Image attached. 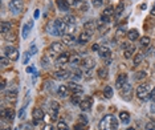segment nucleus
Returning <instances> with one entry per match:
<instances>
[{"label":"nucleus","instance_id":"nucleus-2","mask_svg":"<svg viewBox=\"0 0 155 130\" xmlns=\"http://www.w3.org/2000/svg\"><path fill=\"white\" fill-rule=\"evenodd\" d=\"M151 92V88L149 84H142L137 88V97L139 100H149V94Z\"/></svg>","mask_w":155,"mask_h":130},{"label":"nucleus","instance_id":"nucleus-51","mask_svg":"<svg viewBox=\"0 0 155 130\" xmlns=\"http://www.w3.org/2000/svg\"><path fill=\"white\" fill-rule=\"evenodd\" d=\"M74 130H87V129H86V125L78 124V125H76V126H74Z\"/></svg>","mask_w":155,"mask_h":130},{"label":"nucleus","instance_id":"nucleus-11","mask_svg":"<svg viewBox=\"0 0 155 130\" xmlns=\"http://www.w3.org/2000/svg\"><path fill=\"white\" fill-rule=\"evenodd\" d=\"M33 118H35V124H39L44 119V110L40 108L33 109Z\"/></svg>","mask_w":155,"mask_h":130},{"label":"nucleus","instance_id":"nucleus-50","mask_svg":"<svg viewBox=\"0 0 155 130\" xmlns=\"http://www.w3.org/2000/svg\"><path fill=\"white\" fill-rule=\"evenodd\" d=\"M149 100H151V101L155 102V88L151 89V92H150V94H149Z\"/></svg>","mask_w":155,"mask_h":130},{"label":"nucleus","instance_id":"nucleus-24","mask_svg":"<svg viewBox=\"0 0 155 130\" xmlns=\"http://www.w3.org/2000/svg\"><path fill=\"white\" fill-rule=\"evenodd\" d=\"M62 43L65 45H73V43H74V36L69 35V33H65V35L62 36Z\"/></svg>","mask_w":155,"mask_h":130},{"label":"nucleus","instance_id":"nucleus-7","mask_svg":"<svg viewBox=\"0 0 155 130\" xmlns=\"http://www.w3.org/2000/svg\"><path fill=\"white\" fill-rule=\"evenodd\" d=\"M21 0H11L9 2V11H11L12 13H19L20 11H21Z\"/></svg>","mask_w":155,"mask_h":130},{"label":"nucleus","instance_id":"nucleus-4","mask_svg":"<svg viewBox=\"0 0 155 130\" xmlns=\"http://www.w3.org/2000/svg\"><path fill=\"white\" fill-rule=\"evenodd\" d=\"M119 93H121V97L125 101H131V98H133V86L130 84H126L119 89Z\"/></svg>","mask_w":155,"mask_h":130},{"label":"nucleus","instance_id":"nucleus-18","mask_svg":"<svg viewBox=\"0 0 155 130\" xmlns=\"http://www.w3.org/2000/svg\"><path fill=\"white\" fill-rule=\"evenodd\" d=\"M57 7H59V9L60 11H62V12H68L69 9H70V5H69V3L66 2V0H57Z\"/></svg>","mask_w":155,"mask_h":130},{"label":"nucleus","instance_id":"nucleus-27","mask_svg":"<svg viewBox=\"0 0 155 130\" xmlns=\"http://www.w3.org/2000/svg\"><path fill=\"white\" fill-rule=\"evenodd\" d=\"M68 92H69V88L66 85H60L59 89H57V93H59L60 97H66V96H68Z\"/></svg>","mask_w":155,"mask_h":130},{"label":"nucleus","instance_id":"nucleus-41","mask_svg":"<svg viewBox=\"0 0 155 130\" xmlns=\"http://www.w3.org/2000/svg\"><path fill=\"white\" fill-rule=\"evenodd\" d=\"M0 64H2V68H5V66H8L9 59L7 57V56H2V57H0Z\"/></svg>","mask_w":155,"mask_h":130},{"label":"nucleus","instance_id":"nucleus-60","mask_svg":"<svg viewBox=\"0 0 155 130\" xmlns=\"http://www.w3.org/2000/svg\"><path fill=\"white\" fill-rule=\"evenodd\" d=\"M150 112L153 113V114H155V102H154L153 105H151V108H150Z\"/></svg>","mask_w":155,"mask_h":130},{"label":"nucleus","instance_id":"nucleus-19","mask_svg":"<svg viewBox=\"0 0 155 130\" xmlns=\"http://www.w3.org/2000/svg\"><path fill=\"white\" fill-rule=\"evenodd\" d=\"M82 65H84V69H93L94 65H96V61H94V59L92 57H86L85 60L82 61Z\"/></svg>","mask_w":155,"mask_h":130},{"label":"nucleus","instance_id":"nucleus-53","mask_svg":"<svg viewBox=\"0 0 155 130\" xmlns=\"http://www.w3.org/2000/svg\"><path fill=\"white\" fill-rule=\"evenodd\" d=\"M70 3H72V5H73V7H80V5H81V3H82V0H72Z\"/></svg>","mask_w":155,"mask_h":130},{"label":"nucleus","instance_id":"nucleus-59","mask_svg":"<svg viewBox=\"0 0 155 130\" xmlns=\"http://www.w3.org/2000/svg\"><path fill=\"white\" fill-rule=\"evenodd\" d=\"M44 130H55V128L52 125H45L44 126Z\"/></svg>","mask_w":155,"mask_h":130},{"label":"nucleus","instance_id":"nucleus-8","mask_svg":"<svg viewBox=\"0 0 155 130\" xmlns=\"http://www.w3.org/2000/svg\"><path fill=\"white\" fill-rule=\"evenodd\" d=\"M60 110V104L57 101H52L50 102V118L52 119H57V114Z\"/></svg>","mask_w":155,"mask_h":130},{"label":"nucleus","instance_id":"nucleus-20","mask_svg":"<svg viewBox=\"0 0 155 130\" xmlns=\"http://www.w3.org/2000/svg\"><path fill=\"white\" fill-rule=\"evenodd\" d=\"M62 20L65 21V24L68 25L69 28H74V25H76V17L73 15H66Z\"/></svg>","mask_w":155,"mask_h":130},{"label":"nucleus","instance_id":"nucleus-31","mask_svg":"<svg viewBox=\"0 0 155 130\" xmlns=\"http://www.w3.org/2000/svg\"><path fill=\"white\" fill-rule=\"evenodd\" d=\"M70 76H72V80L77 81V80H80V78L84 76V72L81 71V69H74V71H73V73H72Z\"/></svg>","mask_w":155,"mask_h":130},{"label":"nucleus","instance_id":"nucleus-57","mask_svg":"<svg viewBox=\"0 0 155 130\" xmlns=\"http://www.w3.org/2000/svg\"><path fill=\"white\" fill-rule=\"evenodd\" d=\"M146 130H155L154 125H153V124H147V125H146Z\"/></svg>","mask_w":155,"mask_h":130},{"label":"nucleus","instance_id":"nucleus-54","mask_svg":"<svg viewBox=\"0 0 155 130\" xmlns=\"http://www.w3.org/2000/svg\"><path fill=\"white\" fill-rule=\"evenodd\" d=\"M27 72H28V73H33V75H35V77L37 76V73H36V71H35V68H33V66H28V68H27Z\"/></svg>","mask_w":155,"mask_h":130},{"label":"nucleus","instance_id":"nucleus-39","mask_svg":"<svg viewBox=\"0 0 155 130\" xmlns=\"http://www.w3.org/2000/svg\"><path fill=\"white\" fill-rule=\"evenodd\" d=\"M103 15H106V16H113V15H115V9L113 8L112 5L110 7H107V8H105V11H103Z\"/></svg>","mask_w":155,"mask_h":130},{"label":"nucleus","instance_id":"nucleus-36","mask_svg":"<svg viewBox=\"0 0 155 130\" xmlns=\"http://www.w3.org/2000/svg\"><path fill=\"white\" fill-rule=\"evenodd\" d=\"M46 29H48L49 35H53V36H59V32H57V29H56L55 24H49L48 27H46Z\"/></svg>","mask_w":155,"mask_h":130},{"label":"nucleus","instance_id":"nucleus-32","mask_svg":"<svg viewBox=\"0 0 155 130\" xmlns=\"http://www.w3.org/2000/svg\"><path fill=\"white\" fill-rule=\"evenodd\" d=\"M103 96H105L106 98H112L113 97V88L109 85H106L105 88H103Z\"/></svg>","mask_w":155,"mask_h":130},{"label":"nucleus","instance_id":"nucleus-26","mask_svg":"<svg viewBox=\"0 0 155 130\" xmlns=\"http://www.w3.org/2000/svg\"><path fill=\"white\" fill-rule=\"evenodd\" d=\"M134 52H135V45H133V44H131V45H129L126 49H125L123 56H125V57H126V59H130L131 56L134 55Z\"/></svg>","mask_w":155,"mask_h":130},{"label":"nucleus","instance_id":"nucleus-56","mask_svg":"<svg viewBox=\"0 0 155 130\" xmlns=\"http://www.w3.org/2000/svg\"><path fill=\"white\" fill-rule=\"evenodd\" d=\"M100 48H101V46H100L98 44H93V45H92V49H93V51H97V52H98Z\"/></svg>","mask_w":155,"mask_h":130},{"label":"nucleus","instance_id":"nucleus-29","mask_svg":"<svg viewBox=\"0 0 155 130\" xmlns=\"http://www.w3.org/2000/svg\"><path fill=\"white\" fill-rule=\"evenodd\" d=\"M82 98H84V97H81L80 93H73V96H72V98H70V101H72L74 105H78V106H80L81 101H82Z\"/></svg>","mask_w":155,"mask_h":130},{"label":"nucleus","instance_id":"nucleus-21","mask_svg":"<svg viewBox=\"0 0 155 130\" xmlns=\"http://www.w3.org/2000/svg\"><path fill=\"white\" fill-rule=\"evenodd\" d=\"M127 39H129L130 41H137V39H139V32H138L137 29H130V31L127 32Z\"/></svg>","mask_w":155,"mask_h":130},{"label":"nucleus","instance_id":"nucleus-25","mask_svg":"<svg viewBox=\"0 0 155 130\" xmlns=\"http://www.w3.org/2000/svg\"><path fill=\"white\" fill-rule=\"evenodd\" d=\"M5 97H7V100H8V101L15 102V101H16V97H17V90H16V89H11V90L7 92Z\"/></svg>","mask_w":155,"mask_h":130},{"label":"nucleus","instance_id":"nucleus-5","mask_svg":"<svg viewBox=\"0 0 155 130\" xmlns=\"http://www.w3.org/2000/svg\"><path fill=\"white\" fill-rule=\"evenodd\" d=\"M55 27H56V29H57V32H59V36H64L66 33V29H68V25L65 24V21L61 19H57L55 20Z\"/></svg>","mask_w":155,"mask_h":130},{"label":"nucleus","instance_id":"nucleus-13","mask_svg":"<svg viewBox=\"0 0 155 130\" xmlns=\"http://www.w3.org/2000/svg\"><path fill=\"white\" fill-rule=\"evenodd\" d=\"M69 76H70V73L66 72V71H57V72L53 73V77L56 80H60V81H64V80L69 78Z\"/></svg>","mask_w":155,"mask_h":130},{"label":"nucleus","instance_id":"nucleus-44","mask_svg":"<svg viewBox=\"0 0 155 130\" xmlns=\"http://www.w3.org/2000/svg\"><path fill=\"white\" fill-rule=\"evenodd\" d=\"M122 11H123V3H119L118 8L115 9V16H121L122 15Z\"/></svg>","mask_w":155,"mask_h":130},{"label":"nucleus","instance_id":"nucleus-58","mask_svg":"<svg viewBox=\"0 0 155 130\" xmlns=\"http://www.w3.org/2000/svg\"><path fill=\"white\" fill-rule=\"evenodd\" d=\"M5 85H7V81L3 78L2 80V86H0V88H2V90H4V89H5Z\"/></svg>","mask_w":155,"mask_h":130},{"label":"nucleus","instance_id":"nucleus-14","mask_svg":"<svg viewBox=\"0 0 155 130\" xmlns=\"http://www.w3.org/2000/svg\"><path fill=\"white\" fill-rule=\"evenodd\" d=\"M68 88H69L73 93H80V94H82V93H84V88H82L81 85L77 84V82H74V81H70L69 85H68Z\"/></svg>","mask_w":155,"mask_h":130},{"label":"nucleus","instance_id":"nucleus-61","mask_svg":"<svg viewBox=\"0 0 155 130\" xmlns=\"http://www.w3.org/2000/svg\"><path fill=\"white\" fill-rule=\"evenodd\" d=\"M39 16H40V11L39 9H36L35 11V19H39Z\"/></svg>","mask_w":155,"mask_h":130},{"label":"nucleus","instance_id":"nucleus-63","mask_svg":"<svg viewBox=\"0 0 155 130\" xmlns=\"http://www.w3.org/2000/svg\"><path fill=\"white\" fill-rule=\"evenodd\" d=\"M151 13H153V15H155V7L153 8V11H151Z\"/></svg>","mask_w":155,"mask_h":130},{"label":"nucleus","instance_id":"nucleus-30","mask_svg":"<svg viewBox=\"0 0 155 130\" xmlns=\"http://www.w3.org/2000/svg\"><path fill=\"white\" fill-rule=\"evenodd\" d=\"M69 62H70V64H72L73 66H78V65H80L82 61H81V57H80L78 55H73L72 57H70Z\"/></svg>","mask_w":155,"mask_h":130},{"label":"nucleus","instance_id":"nucleus-16","mask_svg":"<svg viewBox=\"0 0 155 130\" xmlns=\"http://www.w3.org/2000/svg\"><path fill=\"white\" fill-rule=\"evenodd\" d=\"M90 39H92V33L87 32V31H84V32L80 33L78 41H80V44H85V43H87Z\"/></svg>","mask_w":155,"mask_h":130},{"label":"nucleus","instance_id":"nucleus-33","mask_svg":"<svg viewBox=\"0 0 155 130\" xmlns=\"http://www.w3.org/2000/svg\"><path fill=\"white\" fill-rule=\"evenodd\" d=\"M146 76H147V73H146V72L141 71V72H137V73H135L134 78H135V81H142V80L146 78Z\"/></svg>","mask_w":155,"mask_h":130},{"label":"nucleus","instance_id":"nucleus-17","mask_svg":"<svg viewBox=\"0 0 155 130\" xmlns=\"http://www.w3.org/2000/svg\"><path fill=\"white\" fill-rule=\"evenodd\" d=\"M2 117L8 119V121H13V118H15V112H13V109H7V110L3 109L2 110Z\"/></svg>","mask_w":155,"mask_h":130},{"label":"nucleus","instance_id":"nucleus-35","mask_svg":"<svg viewBox=\"0 0 155 130\" xmlns=\"http://www.w3.org/2000/svg\"><path fill=\"white\" fill-rule=\"evenodd\" d=\"M139 43H141V45L142 46H149L150 43H151V39L149 37V36H143V37H141Z\"/></svg>","mask_w":155,"mask_h":130},{"label":"nucleus","instance_id":"nucleus-42","mask_svg":"<svg viewBox=\"0 0 155 130\" xmlns=\"http://www.w3.org/2000/svg\"><path fill=\"white\" fill-rule=\"evenodd\" d=\"M103 2H105V0H92V4H93V7H96V8H100V7H102Z\"/></svg>","mask_w":155,"mask_h":130},{"label":"nucleus","instance_id":"nucleus-15","mask_svg":"<svg viewBox=\"0 0 155 130\" xmlns=\"http://www.w3.org/2000/svg\"><path fill=\"white\" fill-rule=\"evenodd\" d=\"M32 28H33V21L31 20V21H28L24 27H23V31H21L23 39H27V37H28V35H29V32H31V29H32Z\"/></svg>","mask_w":155,"mask_h":130},{"label":"nucleus","instance_id":"nucleus-38","mask_svg":"<svg viewBox=\"0 0 155 130\" xmlns=\"http://www.w3.org/2000/svg\"><path fill=\"white\" fill-rule=\"evenodd\" d=\"M97 75H98L101 78H107V75H109V73H107L106 68H100L98 72H97Z\"/></svg>","mask_w":155,"mask_h":130},{"label":"nucleus","instance_id":"nucleus-40","mask_svg":"<svg viewBox=\"0 0 155 130\" xmlns=\"http://www.w3.org/2000/svg\"><path fill=\"white\" fill-rule=\"evenodd\" d=\"M57 129L59 130H69L68 124H66L65 121H59L57 122Z\"/></svg>","mask_w":155,"mask_h":130},{"label":"nucleus","instance_id":"nucleus-22","mask_svg":"<svg viewBox=\"0 0 155 130\" xmlns=\"http://www.w3.org/2000/svg\"><path fill=\"white\" fill-rule=\"evenodd\" d=\"M119 118H121V122H122L123 125H129L130 124V114L127 112H121L119 113Z\"/></svg>","mask_w":155,"mask_h":130},{"label":"nucleus","instance_id":"nucleus-34","mask_svg":"<svg viewBox=\"0 0 155 130\" xmlns=\"http://www.w3.org/2000/svg\"><path fill=\"white\" fill-rule=\"evenodd\" d=\"M142 60H143V53L138 52L137 55L134 56V65H139L141 62H142Z\"/></svg>","mask_w":155,"mask_h":130},{"label":"nucleus","instance_id":"nucleus-47","mask_svg":"<svg viewBox=\"0 0 155 130\" xmlns=\"http://www.w3.org/2000/svg\"><path fill=\"white\" fill-rule=\"evenodd\" d=\"M80 121H81V124H84V125H87V117H86V116L85 114H81L80 116Z\"/></svg>","mask_w":155,"mask_h":130},{"label":"nucleus","instance_id":"nucleus-9","mask_svg":"<svg viewBox=\"0 0 155 130\" xmlns=\"http://www.w3.org/2000/svg\"><path fill=\"white\" fill-rule=\"evenodd\" d=\"M126 84H127V75H126V73H121V75L117 77L115 88H117V89H121L122 86H125Z\"/></svg>","mask_w":155,"mask_h":130},{"label":"nucleus","instance_id":"nucleus-28","mask_svg":"<svg viewBox=\"0 0 155 130\" xmlns=\"http://www.w3.org/2000/svg\"><path fill=\"white\" fill-rule=\"evenodd\" d=\"M11 28H12V24L9 21H3L2 23V33L3 35H7V33H9V31H11Z\"/></svg>","mask_w":155,"mask_h":130},{"label":"nucleus","instance_id":"nucleus-23","mask_svg":"<svg viewBox=\"0 0 155 130\" xmlns=\"http://www.w3.org/2000/svg\"><path fill=\"white\" fill-rule=\"evenodd\" d=\"M49 49L52 52H55V53H61L62 52V44L61 43H52L50 44V46H49Z\"/></svg>","mask_w":155,"mask_h":130},{"label":"nucleus","instance_id":"nucleus-3","mask_svg":"<svg viewBox=\"0 0 155 130\" xmlns=\"http://www.w3.org/2000/svg\"><path fill=\"white\" fill-rule=\"evenodd\" d=\"M4 55L8 57L11 61H17L19 60V51L12 45H7L4 48Z\"/></svg>","mask_w":155,"mask_h":130},{"label":"nucleus","instance_id":"nucleus-49","mask_svg":"<svg viewBox=\"0 0 155 130\" xmlns=\"http://www.w3.org/2000/svg\"><path fill=\"white\" fill-rule=\"evenodd\" d=\"M29 53H31V56H33V55H36V53H37V46H36L35 44H32L31 49H29Z\"/></svg>","mask_w":155,"mask_h":130},{"label":"nucleus","instance_id":"nucleus-10","mask_svg":"<svg viewBox=\"0 0 155 130\" xmlns=\"http://www.w3.org/2000/svg\"><path fill=\"white\" fill-rule=\"evenodd\" d=\"M69 60H70L69 53H62V55H60L59 57H57V60H56V65H59V66L65 65V64H68V62H69Z\"/></svg>","mask_w":155,"mask_h":130},{"label":"nucleus","instance_id":"nucleus-1","mask_svg":"<svg viewBox=\"0 0 155 130\" xmlns=\"http://www.w3.org/2000/svg\"><path fill=\"white\" fill-rule=\"evenodd\" d=\"M100 130H118V119L112 114L103 116L98 125Z\"/></svg>","mask_w":155,"mask_h":130},{"label":"nucleus","instance_id":"nucleus-48","mask_svg":"<svg viewBox=\"0 0 155 130\" xmlns=\"http://www.w3.org/2000/svg\"><path fill=\"white\" fill-rule=\"evenodd\" d=\"M84 76H85L86 78H90L93 76V69H86L85 73H84Z\"/></svg>","mask_w":155,"mask_h":130},{"label":"nucleus","instance_id":"nucleus-12","mask_svg":"<svg viewBox=\"0 0 155 130\" xmlns=\"http://www.w3.org/2000/svg\"><path fill=\"white\" fill-rule=\"evenodd\" d=\"M98 55H100V57H101V59H105V60H107V59L110 57V55H112V51H110V48H109V46L103 45V46H101V48H100Z\"/></svg>","mask_w":155,"mask_h":130},{"label":"nucleus","instance_id":"nucleus-55","mask_svg":"<svg viewBox=\"0 0 155 130\" xmlns=\"http://www.w3.org/2000/svg\"><path fill=\"white\" fill-rule=\"evenodd\" d=\"M5 39L7 40H15L16 39V35H13V33H12V35H5Z\"/></svg>","mask_w":155,"mask_h":130},{"label":"nucleus","instance_id":"nucleus-6","mask_svg":"<svg viewBox=\"0 0 155 130\" xmlns=\"http://www.w3.org/2000/svg\"><path fill=\"white\" fill-rule=\"evenodd\" d=\"M92 106H93V98L92 97H84L82 101H81V104H80V108H81L82 112L90 110Z\"/></svg>","mask_w":155,"mask_h":130},{"label":"nucleus","instance_id":"nucleus-43","mask_svg":"<svg viewBox=\"0 0 155 130\" xmlns=\"http://www.w3.org/2000/svg\"><path fill=\"white\" fill-rule=\"evenodd\" d=\"M78 8H80L82 12H86L87 9H89V4H87L86 2H82V3H81V5L78 7Z\"/></svg>","mask_w":155,"mask_h":130},{"label":"nucleus","instance_id":"nucleus-46","mask_svg":"<svg viewBox=\"0 0 155 130\" xmlns=\"http://www.w3.org/2000/svg\"><path fill=\"white\" fill-rule=\"evenodd\" d=\"M29 57H31V53H29V52H25V53H24V57H23V64H28Z\"/></svg>","mask_w":155,"mask_h":130},{"label":"nucleus","instance_id":"nucleus-64","mask_svg":"<svg viewBox=\"0 0 155 130\" xmlns=\"http://www.w3.org/2000/svg\"><path fill=\"white\" fill-rule=\"evenodd\" d=\"M126 130H135V129H134V128H129V129H126Z\"/></svg>","mask_w":155,"mask_h":130},{"label":"nucleus","instance_id":"nucleus-52","mask_svg":"<svg viewBox=\"0 0 155 130\" xmlns=\"http://www.w3.org/2000/svg\"><path fill=\"white\" fill-rule=\"evenodd\" d=\"M24 116H25V106H23L21 110L19 112V118H20V119H23V118H24Z\"/></svg>","mask_w":155,"mask_h":130},{"label":"nucleus","instance_id":"nucleus-37","mask_svg":"<svg viewBox=\"0 0 155 130\" xmlns=\"http://www.w3.org/2000/svg\"><path fill=\"white\" fill-rule=\"evenodd\" d=\"M94 29H96V24H94L93 21H87L86 24H85V31H87V32L92 33Z\"/></svg>","mask_w":155,"mask_h":130},{"label":"nucleus","instance_id":"nucleus-62","mask_svg":"<svg viewBox=\"0 0 155 130\" xmlns=\"http://www.w3.org/2000/svg\"><path fill=\"white\" fill-rule=\"evenodd\" d=\"M31 129H32L31 125H27V126H25V130H31Z\"/></svg>","mask_w":155,"mask_h":130},{"label":"nucleus","instance_id":"nucleus-45","mask_svg":"<svg viewBox=\"0 0 155 130\" xmlns=\"http://www.w3.org/2000/svg\"><path fill=\"white\" fill-rule=\"evenodd\" d=\"M50 64L49 62V59L46 57V56H44V57L41 59V66H44V68H46V66H48Z\"/></svg>","mask_w":155,"mask_h":130}]
</instances>
